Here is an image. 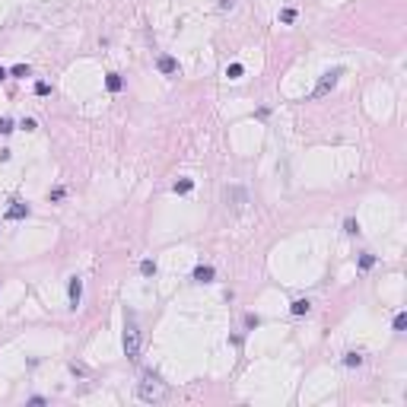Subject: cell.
Instances as JSON below:
<instances>
[{"label":"cell","mask_w":407,"mask_h":407,"mask_svg":"<svg viewBox=\"0 0 407 407\" xmlns=\"http://www.w3.org/2000/svg\"><path fill=\"white\" fill-rule=\"evenodd\" d=\"M344 77V67H334V70H328V73H321V80H318V86L312 89V99H321V96H328L331 89L337 86V80Z\"/></svg>","instance_id":"cell-3"},{"label":"cell","mask_w":407,"mask_h":407,"mask_svg":"<svg viewBox=\"0 0 407 407\" xmlns=\"http://www.w3.org/2000/svg\"><path fill=\"white\" fill-rule=\"evenodd\" d=\"M26 216H29V204L13 201L10 207H6V220H26Z\"/></svg>","instance_id":"cell-6"},{"label":"cell","mask_w":407,"mask_h":407,"mask_svg":"<svg viewBox=\"0 0 407 407\" xmlns=\"http://www.w3.org/2000/svg\"><path fill=\"white\" fill-rule=\"evenodd\" d=\"M124 356L140 359V328H137L131 312H127V324H124Z\"/></svg>","instance_id":"cell-2"},{"label":"cell","mask_w":407,"mask_h":407,"mask_svg":"<svg viewBox=\"0 0 407 407\" xmlns=\"http://www.w3.org/2000/svg\"><path fill=\"white\" fill-rule=\"evenodd\" d=\"M242 73H245V67H242V64H229V67H226V77H229V80H239Z\"/></svg>","instance_id":"cell-15"},{"label":"cell","mask_w":407,"mask_h":407,"mask_svg":"<svg viewBox=\"0 0 407 407\" xmlns=\"http://www.w3.org/2000/svg\"><path fill=\"white\" fill-rule=\"evenodd\" d=\"M220 6L223 10H233V0H220Z\"/></svg>","instance_id":"cell-24"},{"label":"cell","mask_w":407,"mask_h":407,"mask_svg":"<svg viewBox=\"0 0 407 407\" xmlns=\"http://www.w3.org/2000/svg\"><path fill=\"white\" fill-rule=\"evenodd\" d=\"M194 280H198V283H213V277H216V270L213 267H210V264H198V267H194Z\"/></svg>","instance_id":"cell-7"},{"label":"cell","mask_w":407,"mask_h":407,"mask_svg":"<svg viewBox=\"0 0 407 407\" xmlns=\"http://www.w3.org/2000/svg\"><path fill=\"white\" fill-rule=\"evenodd\" d=\"M0 134H13V118H0Z\"/></svg>","instance_id":"cell-18"},{"label":"cell","mask_w":407,"mask_h":407,"mask_svg":"<svg viewBox=\"0 0 407 407\" xmlns=\"http://www.w3.org/2000/svg\"><path fill=\"white\" fill-rule=\"evenodd\" d=\"M290 312H293V315H309V312H312V302L309 299H296L293 305H290Z\"/></svg>","instance_id":"cell-10"},{"label":"cell","mask_w":407,"mask_h":407,"mask_svg":"<svg viewBox=\"0 0 407 407\" xmlns=\"http://www.w3.org/2000/svg\"><path fill=\"white\" fill-rule=\"evenodd\" d=\"M29 404H32V407H42V404H45V398H42V395H35V398H29Z\"/></svg>","instance_id":"cell-23"},{"label":"cell","mask_w":407,"mask_h":407,"mask_svg":"<svg viewBox=\"0 0 407 407\" xmlns=\"http://www.w3.org/2000/svg\"><path fill=\"white\" fill-rule=\"evenodd\" d=\"M19 127H23V131H35V118H23Z\"/></svg>","instance_id":"cell-21"},{"label":"cell","mask_w":407,"mask_h":407,"mask_svg":"<svg viewBox=\"0 0 407 407\" xmlns=\"http://www.w3.org/2000/svg\"><path fill=\"white\" fill-rule=\"evenodd\" d=\"M137 398L146 401V404L166 398V385H162V378L156 376V372H144V378H140V385H137Z\"/></svg>","instance_id":"cell-1"},{"label":"cell","mask_w":407,"mask_h":407,"mask_svg":"<svg viewBox=\"0 0 407 407\" xmlns=\"http://www.w3.org/2000/svg\"><path fill=\"white\" fill-rule=\"evenodd\" d=\"M6 73H10V70H6V67H0V83H3V80H6Z\"/></svg>","instance_id":"cell-25"},{"label":"cell","mask_w":407,"mask_h":407,"mask_svg":"<svg viewBox=\"0 0 407 407\" xmlns=\"http://www.w3.org/2000/svg\"><path fill=\"white\" fill-rule=\"evenodd\" d=\"M10 73H13L16 80H26V77H32V67H29V64H13Z\"/></svg>","instance_id":"cell-11"},{"label":"cell","mask_w":407,"mask_h":407,"mask_svg":"<svg viewBox=\"0 0 407 407\" xmlns=\"http://www.w3.org/2000/svg\"><path fill=\"white\" fill-rule=\"evenodd\" d=\"M156 67H159V73H166V77L178 73V60L169 58V54H159V58H156Z\"/></svg>","instance_id":"cell-5"},{"label":"cell","mask_w":407,"mask_h":407,"mask_svg":"<svg viewBox=\"0 0 407 407\" xmlns=\"http://www.w3.org/2000/svg\"><path fill=\"white\" fill-rule=\"evenodd\" d=\"M35 96H51V86L48 83H35Z\"/></svg>","instance_id":"cell-19"},{"label":"cell","mask_w":407,"mask_h":407,"mask_svg":"<svg viewBox=\"0 0 407 407\" xmlns=\"http://www.w3.org/2000/svg\"><path fill=\"white\" fill-rule=\"evenodd\" d=\"M293 19H296V10H280V23L283 26H290Z\"/></svg>","instance_id":"cell-17"},{"label":"cell","mask_w":407,"mask_h":407,"mask_svg":"<svg viewBox=\"0 0 407 407\" xmlns=\"http://www.w3.org/2000/svg\"><path fill=\"white\" fill-rule=\"evenodd\" d=\"M344 229H347L350 235H356V233H359V223H356V220H347V223H344Z\"/></svg>","instance_id":"cell-20"},{"label":"cell","mask_w":407,"mask_h":407,"mask_svg":"<svg viewBox=\"0 0 407 407\" xmlns=\"http://www.w3.org/2000/svg\"><path fill=\"white\" fill-rule=\"evenodd\" d=\"M172 191H175V194H191V191H194V178H178V181L172 185Z\"/></svg>","instance_id":"cell-9"},{"label":"cell","mask_w":407,"mask_h":407,"mask_svg":"<svg viewBox=\"0 0 407 407\" xmlns=\"http://www.w3.org/2000/svg\"><path fill=\"white\" fill-rule=\"evenodd\" d=\"M105 89H108V92H121V89H124V80H121V73H108V77H105Z\"/></svg>","instance_id":"cell-8"},{"label":"cell","mask_w":407,"mask_h":407,"mask_svg":"<svg viewBox=\"0 0 407 407\" xmlns=\"http://www.w3.org/2000/svg\"><path fill=\"white\" fill-rule=\"evenodd\" d=\"M404 328H407V315H404V312H398V315H395V331L401 334Z\"/></svg>","instance_id":"cell-16"},{"label":"cell","mask_w":407,"mask_h":407,"mask_svg":"<svg viewBox=\"0 0 407 407\" xmlns=\"http://www.w3.org/2000/svg\"><path fill=\"white\" fill-rule=\"evenodd\" d=\"M344 366H363V353H356V350H350V353H344Z\"/></svg>","instance_id":"cell-13"},{"label":"cell","mask_w":407,"mask_h":407,"mask_svg":"<svg viewBox=\"0 0 407 407\" xmlns=\"http://www.w3.org/2000/svg\"><path fill=\"white\" fill-rule=\"evenodd\" d=\"M80 299H83V280L70 277V283H67V302H70V309H77Z\"/></svg>","instance_id":"cell-4"},{"label":"cell","mask_w":407,"mask_h":407,"mask_svg":"<svg viewBox=\"0 0 407 407\" xmlns=\"http://www.w3.org/2000/svg\"><path fill=\"white\" fill-rule=\"evenodd\" d=\"M359 270H369V267H376V255H369V252H363V255H359Z\"/></svg>","instance_id":"cell-14"},{"label":"cell","mask_w":407,"mask_h":407,"mask_svg":"<svg viewBox=\"0 0 407 407\" xmlns=\"http://www.w3.org/2000/svg\"><path fill=\"white\" fill-rule=\"evenodd\" d=\"M140 274H144V277H156V261H153V258H144V261H140Z\"/></svg>","instance_id":"cell-12"},{"label":"cell","mask_w":407,"mask_h":407,"mask_svg":"<svg viewBox=\"0 0 407 407\" xmlns=\"http://www.w3.org/2000/svg\"><path fill=\"white\" fill-rule=\"evenodd\" d=\"M48 198H51V201H60V198H64V188H54V191L48 194Z\"/></svg>","instance_id":"cell-22"}]
</instances>
